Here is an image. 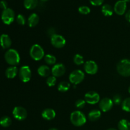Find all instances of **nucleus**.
Returning a JSON list of instances; mask_svg holds the SVG:
<instances>
[{
  "mask_svg": "<svg viewBox=\"0 0 130 130\" xmlns=\"http://www.w3.org/2000/svg\"><path fill=\"white\" fill-rule=\"evenodd\" d=\"M41 1H48V0H41Z\"/></svg>",
  "mask_w": 130,
  "mask_h": 130,
  "instance_id": "obj_42",
  "label": "nucleus"
},
{
  "mask_svg": "<svg viewBox=\"0 0 130 130\" xmlns=\"http://www.w3.org/2000/svg\"><path fill=\"white\" fill-rule=\"evenodd\" d=\"M44 62H46V63L49 66H54L56 63V61H57V58L55 57L54 55L51 54H47L44 56Z\"/></svg>",
  "mask_w": 130,
  "mask_h": 130,
  "instance_id": "obj_24",
  "label": "nucleus"
},
{
  "mask_svg": "<svg viewBox=\"0 0 130 130\" xmlns=\"http://www.w3.org/2000/svg\"><path fill=\"white\" fill-rule=\"evenodd\" d=\"M113 105V100L109 98H104L99 102V107L104 112L109 111L112 108Z\"/></svg>",
  "mask_w": 130,
  "mask_h": 130,
  "instance_id": "obj_11",
  "label": "nucleus"
},
{
  "mask_svg": "<svg viewBox=\"0 0 130 130\" xmlns=\"http://www.w3.org/2000/svg\"><path fill=\"white\" fill-rule=\"evenodd\" d=\"M7 6H8V3L6 1H5V0H2V1H0V8H1V9H3V10H6V8H8Z\"/></svg>",
  "mask_w": 130,
  "mask_h": 130,
  "instance_id": "obj_36",
  "label": "nucleus"
},
{
  "mask_svg": "<svg viewBox=\"0 0 130 130\" xmlns=\"http://www.w3.org/2000/svg\"><path fill=\"white\" fill-rule=\"evenodd\" d=\"M38 4V0H24V5L27 10H33Z\"/></svg>",
  "mask_w": 130,
  "mask_h": 130,
  "instance_id": "obj_22",
  "label": "nucleus"
},
{
  "mask_svg": "<svg viewBox=\"0 0 130 130\" xmlns=\"http://www.w3.org/2000/svg\"><path fill=\"white\" fill-rule=\"evenodd\" d=\"M124 1H125L126 3H128V2H130V0H124Z\"/></svg>",
  "mask_w": 130,
  "mask_h": 130,
  "instance_id": "obj_40",
  "label": "nucleus"
},
{
  "mask_svg": "<svg viewBox=\"0 0 130 130\" xmlns=\"http://www.w3.org/2000/svg\"><path fill=\"white\" fill-rule=\"evenodd\" d=\"M85 101L86 103L91 105H94L100 101V95L98 93L94 91H90L85 94Z\"/></svg>",
  "mask_w": 130,
  "mask_h": 130,
  "instance_id": "obj_10",
  "label": "nucleus"
},
{
  "mask_svg": "<svg viewBox=\"0 0 130 130\" xmlns=\"http://www.w3.org/2000/svg\"><path fill=\"white\" fill-rule=\"evenodd\" d=\"M112 100L114 104H116V105H119V104H121V102H123V101H122V97L121 96V95H118V94L114 95Z\"/></svg>",
  "mask_w": 130,
  "mask_h": 130,
  "instance_id": "obj_33",
  "label": "nucleus"
},
{
  "mask_svg": "<svg viewBox=\"0 0 130 130\" xmlns=\"http://www.w3.org/2000/svg\"><path fill=\"white\" fill-rule=\"evenodd\" d=\"M56 82H57V78L53 76H50L49 77H48L46 79V84L50 87L54 86L55 85Z\"/></svg>",
  "mask_w": 130,
  "mask_h": 130,
  "instance_id": "obj_29",
  "label": "nucleus"
},
{
  "mask_svg": "<svg viewBox=\"0 0 130 130\" xmlns=\"http://www.w3.org/2000/svg\"><path fill=\"white\" fill-rule=\"evenodd\" d=\"M0 44L3 49H8L11 45V40L8 35L3 34L0 36Z\"/></svg>",
  "mask_w": 130,
  "mask_h": 130,
  "instance_id": "obj_15",
  "label": "nucleus"
},
{
  "mask_svg": "<svg viewBox=\"0 0 130 130\" xmlns=\"http://www.w3.org/2000/svg\"><path fill=\"white\" fill-rule=\"evenodd\" d=\"M122 109L124 111L130 112V97L123 100L122 102Z\"/></svg>",
  "mask_w": 130,
  "mask_h": 130,
  "instance_id": "obj_27",
  "label": "nucleus"
},
{
  "mask_svg": "<svg viewBox=\"0 0 130 130\" xmlns=\"http://www.w3.org/2000/svg\"><path fill=\"white\" fill-rule=\"evenodd\" d=\"M86 101L85 100H83V99H79L75 103V105L78 109H83L85 107V105H86Z\"/></svg>",
  "mask_w": 130,
  "mask_h": 130,
  "instance_id": "obj_32",
  "label": "nucleus"
},
{
  "mask_svg": "<svg viewBox=\"0 0 130 130\" xmlns=\"http://www.w3.org/2000/svg\"><path fill=\"white\" fill-rule=\"evenodd\" d=\"M14 118L19 121H23L26 119L27 116V112L25 108L20 106L15 107L12 112Z\"/></svg>",
  "mask_w": 130,
  "mask_h": 130,
  "instance_id": "obj_9",
  "label": "nucleus"
},
{
  "mask_svg": "<svg viewBox=\"0 0 130 130\" xmlns=\"http://www.w3.org/2000/svg\"><path fill=\"white\" fill-rule=\"evenodd\" d=\"M51 43L54 46L57 48H62L66 45V40L60 34H55L53 36L51 37Z\"/></svg>",
  "mask_w": 130,
  "mask_h": 130,
  "instance_id": "obj_8",
  "label": "nucleus"
},
{
  "mask_svg": "<svg viewBox=\"0 0 130 130\" xmlns=\"http://www.w3.org/2000/svg\"><path fill=\"white\" fill-rule=\"evenodd\" d=\"M19 73V70L16 66H10L6 69L5 71V75L9 79H13L16 77Z\"/></svg>",
  "mask_w": 130,
  "mask_h": 130,
  "instance_id": "obj_18",
  "label": "nucleus"
},
{
  "mask_svg": "<svg viewBox=\"0 0 130 130\" xmlns=\"http://www.w3.org/2000/svg\"><path fill=\"white\" fill-rule=\"evenodd\" d=\"M15 19V12L11 8H6L1 13V20L3 23L6 25H10Z\"/></svg>",
  "mask_w": 130,
  "mask_h": 130,
  "instance_id": "obj_7",
  "label": "nucleus"
},
{
  "mask_svg": "<svg viewBox=\"0 0 130 130\" xmlns=\"http://www.w3.org/2000/svg\"><path fill=\"white\" fill-rule=\"evenodd\" d=\"M70 87H71V85L67 81H62L58 85V90L60 92H66L69 90Z\"/></svg>",
  "mask_w": 130,
  "mask_h": 130,
  "instance_id": "obj_26",
  "label": "nucleus"
},
{
  "mask_svg": "<svg viewBox=\"0 0 130 130\" xmlns=\"http://www.w3.org/2000/svg\"><path fill=\"white\" fill-rule=\"evenodd\" d=\"M5 59L9 65L11 66H16L20 63V55L16 50L10 49L5 53Z\"/></svg>",
  "mask_w": 130,
  "mask_h": 130,
  "instance_id": "obj_1",
  "label": "nucleus"
},
{
  "mask_svg": "<svg viewBox=\"0 0 130 130\" xmlns=\"http://www.w3.org/2000/svg\"><path fill=\"white\" fill-rule=\"evenodd\" d=\"M38 73L41 77H49L50 74L52 73V70H50V69L48 66L42 65L38 67Z\"/></svg>",
  "mask_w": 130,
  "mask_h": 130,
  "instance_id": "obj_17",
  "label": "nucleus"
},
{
  "mask_svg": "<svg viewBox=\"0 0 130 130\" xmlns=\"http://www.w3.org/2000/svg\"><path fill=\"white\" fill-rule=\"evenodd\" d=\"M11 124V119L10 117L5 116L2 117L0 119V125L4 128H7L9 127Z\"/></svg>",
  "mask_w": 130,
  "mask_h": 130,
  "instance_id": "obj_25",
  "label": "nucleus"
},
{
  "mask_svg": "<svg viewBox=\"0 0 130 130\" xmlns=\"http://www.w3.org/2000/svg\"><path fill=\"white\" fill-rule=\"evenodd\" d=\"M125 18H126V20L127 21L130 22V10H128V11L126 12V13Z\"/></svg>",
  "mask_w": 130,
  "mask_h": 130,
  "instance_id": "obj_37",
  "label": "nucleus"
},
{
  "mask_svg": "<svg viewBox=\"0 0 130 130\" xmlns=\"http://www.w3.org/2000/svg\"><path fill=\"white\" fill-rule=\"evenodd\" d=\"M71 122L76 126H82L86 123V118L85 114L79 110L74 111L70 116Z\"/></svg>",
  "mask_w": 130,
  "mask_h": 130,
  "instance_id": "obj_2",
  "label": "nucleus"
},
{
  "mask_svg": "<svg viewBox=\"0 0 130 130\" xmlns=\"http://www.w3.org/2000/svg\"><path fill=\"white\" fill-rule=\"evenodd\" d=\"M126 8V3L124 0H119L114 5V11L118 15H123L125 13Z\"/></svg>",
  "mask_w": 130,
  "mask_h": 130,
  "instance_id": "obj_14",
  "label": "nucleus"
},
{
  "mask_svg": "<svg viewBox=\"0 0 130 130\" xmlns=\"http://www.w3.org/2000/svg\"><path fill=\"white\" fill-rule=\"evenodd\" d=\"M118 72L122 76H130V60L128 59H123L118 62L117 65Z\"/></svg>",
  "mask_w": 130,
  "mask_h": 130,
  "instance_id": "obj_3",
  "label": "nucleus"
},
{
  "mask_svg": "<svg viewBox=\"0 0 130 130\" xmlns=\"http://www.w3.org/2000/svg\"><path fill=\"white\" fill-rule=\"evenodd\" d=\"M119 130H130V122L126 119H121L118 123Z\"/></svg>",
  "mask_w": 130,
  "mask_h": 130,
  "instance_id": "obj_23",
  "label": "nucleus"
},
{
  "mask_svg": "<svg viewBox=\"0 0 130 130\" xmlns=\"http://www.w3.org/2000/svg\"><path fill=\"white\" fill-rule=\"evenodd\" d=\"M74 62L77 66H81L84 63V58L80 54H76L73 58Z\"/></svg>",
  "mask_w": 130,
  "mask_h": 130,
  "instance_id": "obj_28",
  "label": "nucleus"
},
{
  "mask_svg": "<svg viewBox=\"0 0 130 130\" xmlns=\"http://www.w3.org/2000/svg\"><path fill=\"white\" fill-rule=\"evenodd\" d=\"M48 130H58L57 129V128H50V129H49Z\"/></svg>",
  "mask_w": 130,
  "mask_h": 130,
  "instance_id": "obj_38",
  "label": "nucleus"
},
{
  "mask_svg": "<svg viewBox=\"0 0 130 130\" xmlns=\"http://www.w3.org/2000/svg\"><path fill=\"white\" fill-rule=\"evenodd\" d=\"M66 69L63 63H56L52 69V74L55 77H61L66 73Z\"/></svg>",
  "mask_w": 130,
  "mask_h": 130,
  "instance_id": "obj_13",
  "label": "nucleus"
},
{
  "mask_svg": "<svg viewBox=\"0 0 130 130\" xmlns=\"http://www.w3.org/2000/svg\"><path fill=\"white\" fill-rule=\"evenodd\" d=\"M102 12L104 14V15L106 17L112 16L114 12V8L112 7L111 5H109V4H105V5H103L102 7Z\"/></svg>",
  "mask_w": 130,
  "mask_h": 130,
  "instance_id": "obj_21",
  "label": "nucleus"
},
{
  "mask_svg": "<svg viewBox=\"0 0 130 130\" xmlns=\"http://www.w3.org/2000/svg\"><path fill=\"white\" fill-rule=\"evenodd\" d=\"M19 75L20 80L22 82H29L32 76V72L30 67L27 66H22L19 71Z\"/></svg>",
  "mask_w": 130,
  "mask_h": 130,
  "instance_id": "obj_6",
  "label": "nucleus"
},
{
  "mask_svg": "<svg viewBox=\"0 0 130 130\" xmlns=\"http://www.w3.org/2000/svg\"><path fill=\"white\" fill-rule=\"evenodd\" d=\"M102 116L101 111L98 109H94L91 110L88 114V119L91 121H96L99 120Z\"/></svg>",
  "mask_w": 130,
  "mask_h": 130,
  "instance_id": "obj_20",
  "label": "nucleus"
},
{
  "mask_svg": "<svg viewBox=\"0 0 130 130\" xmlns=\"http://www.w3.org/2000/svg\"><path fill=\"white\" fill-rule=\"evenodd\" d=\"M30 56L34 60H41L44 57V52L43 48L38 44H34L30 48Z\"/></svg>",
  "mask_w": 130,
  "mask_h": 130,
  "instance_id": "obj_4",
  "label": "nucleus"
},
{
  "mask_svg": "<svg viewBox=\"0 0 130 130\" xmlns=\"http://www.w3.org/2000/svg\"><path fill=\"white\" fill-rule=\"evenodd\" d=\"M47 34L49 36H50V38L52 36H53V35L56 34V31H55V29L53 27H50L48 29V31H47Z\"/></svg>",
  "mask_w": 130,
  "mask_h": 130,
  "instance_id": "obj_35",
  "label": "nucleus"
},
{
  "mask_svg": "<svg viewBox=\"0 0 130 130\" xmlns=\"http://www.w3.org/2000/svg\"><path fill=\"white\" fill-rule=\"evenodd\" d=\"M104 0H90V3L93 6H100L104 3Z\"/></svg>",
  "mask_w": 130,
  "mask_h": 130,
  "instance_id": "obj_34",
  "label": "nucleus"
},
{
  "mask_svg": "<svg viewBox=\"0 0 130 130\" xmlns=\"http://www.w3.org/2000/svg\"><path fill=\"white\" fill-rule=\"evenodd\" d=\"M42 117L43 119H46V120H52L54 119L56 116V112L53 109H46L42 112L41 114Z\"/></svg>",
  "mask_w": 130,
  "mask_h": 130,
  "instance_id": "obj_16",
  "label": "nucleus"
},
{
  "mask_svg": "<svg viewBox=\"0 0 130 130\" xmlns=\"http://www.w3.org/2000/svg\"><path fill=\"white\" fill-rule=\"evenodd\" d=\"M128 92H129V94H130V86H129V88H128Z\"/></svg>",
  "mask_w": 130,
  "mask_h": 130,
  "instance_id": "obj_41",
  "label": "nucleus"
},
{
  "mask_svg": "<svg viewBox=\"0 0 130 130\" xmlns=\"http://www.w3.org/2000/svg\"><path fill=\"white\" fill-rule=\"evenodd\" d=\"M17 22L20 25H24L25 24L26 22V19L25 17L22 15V14H19L16 18Z\"/></svg>",
  "mask_w": 130,
  "mask_h": 130,
  "instance_id": "obj_31",
  "label": "nucleus"
},
{
  "mask_svg": "<svg viewBox=\"0 0 130 130\" xmlns=\"http://www.w3.org/2000/svg\"><path fill=\"white\" fill-rule=\"evenodd\" d=\"M85 72L88 74L93 75L98 72L99 67L95 62L93 60H88L85 63L84 66Z\"/></svg>",
  "mask_w": 130,
  "mask_h": 130,
  "instance_id": "obj_12",
  "label": "nucleus"
},
{
  "mask_svg": "<svg viewBox=\"0 0 130 130\" xmlns=\"http://www.w3.org/2000/svg\"><path fill=\"white\" fill-rule=\"evenodd\" d=\"M107 130H118V129H115V128H109V129H108Z\"/></svg>",
  "mask_w": 130,
  "mask_h": 130,
  "instance_id": "obj_39",
  "label": "nucleus"
},
{
  "mask_svg": "<svg viewBox=\"0 0 130 130\" xmlns=\"http://www.w3.org/2000/svg\"><path fill=\"white\" fill-rule=\"evenodd\" d=\"M85 73L81 70H74L69 75V79L73 85H78L81 83L85 79Z\"/></svg>",
  "mask_w": 130,
  "mask_h": 130,
  "instance_id": "obj_5",
  "label": "nucleus"
},
{
  "mask_svg": "<svg viewBox=\"0 0 130 130\" xmlns=\"http://www.w3.org/2000/svg\"><path fill=\"white\" fill-rule=\"evenodd\" d=\"M39 21V17L36 13H32L27 19L28 25L30 27L36 26Z\"/></svg>",
  "mask_w": 130,
  "mask_h": 130,
  "instance_id": "obj_19",
  "label": "nucleus"
},
{
  "mask_svg": "<svg viewBox=\"0 0 130 130\" xmlns=\"http://www.w3.org/2000/svg\"><path fill=\"white\" fill-rule=\"evenodd\" d=\"M79 12L83 15H88L90 13V8L87 6H81L78 8Z\"/></svg>",
  "mask_w": 130,
  "mask_h": 130,
  "instance_id": "obj_30",
  "label": "nucleus"
}]
</instances>
